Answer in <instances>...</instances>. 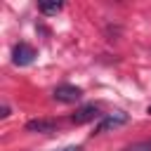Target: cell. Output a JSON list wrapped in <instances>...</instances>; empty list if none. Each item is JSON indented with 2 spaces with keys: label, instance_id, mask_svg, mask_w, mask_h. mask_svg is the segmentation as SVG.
<instances>
[{
  "label": "cell",
  "instance_id": "obj_1",
  "mask_svg": "<svg viewBox=\"0 0 151 151\" xmlns=\"http://www.w3.org/2000/svg\"><path fill=\"white\" fill-rule=\"evenodd\" d=\"M127 120H130V116H127L125 111H116V113H109V116H104V118H101V123L94 127V134H101V132L116 130V127L125 125Z\"/></svg>",
  "mask_w": 151,
  "mask_h": 151
},
{
  "label": "cell",
  "instance_id": "obj_2",
  "mask_svg": "<svg viewBox=\"0 0 151 151\" xmlns=\"http://www.w3.org/2000/svg\"><path fill=\"white\" fill-rule=\"evenodd\" d=\"M52 97L57 101H61V104H76L83 97V90L76 87V85H57L54 92H52Z\"/></svg>",
  "mask_w": 151,
  "mask_h": 151
},
{
  "label": "cell",
  "instance_id": "obj_3",
  "mask_svg": "<svg viewBox=\"0 0 151 151\" xmlns=\"http://www.w3.org/2000/svg\"><path fill=\"white\" fill-rule=\"evenodd\" d=\"M33 59H35V50H33L28 42L14 45V50H12V61H14L17 66H28Z\"/></svg>",
  "mask_w": 151,
  "mask_h": 151
},
{
  "label": "cell",
  "instance_id": "obj_4",
  "mask_svg": "<svg viewBox=\"0 0 151 151\" xmlns=\"http://www.w3.org/2000/svg\"><path fill=\"white\" fill-rule=\"evenodd\" d=\"M101 113H99V106L97 104H85V106H80L73 116H71V123H76V125H85V123H90V120H94V118H99Z\"/></svg>",
  "mask_w": 151,
  "mask_h": 151
},
{
  "label": "cell",
  "instance_id": "obj_5",
  "mask_svg": "<svg viewBox=\"0 0 151 151\" xmlns=\"http://www.w3.org/2000/svg\"><path fill=\"white\" fill-rule=\"evenodd\" d=\"M57 127H59V123L57 120H50V118H35V120H28L26 123V130L28 132H42V134L54 132Z\"/></svg>",
  "mask_w": 151,
  "mask_h": 151
},
{
  "label": "cell",
  "instance_id": "obj_6",
  "mask_svg": "<svg viewBox=\"0 0 151 151\" xmlns=\"http://www.w3.org/2000/svg\"><path fill=\"white\" fill-rule=\"evenodd\" d=\"M61 7H64V2H57V0H54V2H40V5H38V9H40L42 14H57Z\"/></svg>",
  "mask_w": 151,
  "mask_h": 151
},
{
  "label": "cell",
  "instance_id": "obj_7",
  "mask_svg": "<svg viewBox=\"0 0 151 151\" xmlns=\"http://www.w3.org/2000/svg\"><path fill=\"white\" fill-rule=\"evenodd\" d=\"M125 151H151V139H142V142H134V144H130Z\"/></svg>",
  "mask_w": 151,
  "mask_h": 151
},
{
  "label": "cell",
  "instance_id": "obj_8",
  "mask_svg": "<svg viewBox=\"0 0 151 151\" xmlns=\"http://www.w3.org/2000/svg\"><path fill=\"white\" fill-rule=\"evenodd\" d=\"M0 116H2V118L9 116V106H7V104H2V113H0Z\"/></svg>",
  "mask_w": 151,
  "mask_h": 151
},
{
  "label": "cell",
  "instance_id": "obj_9",
  "mask_svg": "<svg viewBox=\"0 0 151 151\" xmlns=\"http://www.w3.org/2000/svg\"><path fill=\"white\" fill-rule=\"evenodd\" d=\"M61 151H80V146H64Z\"/></svg>",
  "mask_w": 151,
  "mask_h": 151
},
{
  "label": "cell",
  "instance_id": "obj_10",
  "mask_svg": "<svg viewBox=\"0 0 151 151\" xmlns=\"http://www.w3.org/2000/svg\"><path fill=\"white\" fill-rule=\"evenodd\" d=\"M149 113H151V106H149Z\"/></svg>",
  "mask_w": 151,
  "mask_h": 151
}]
</instances>
